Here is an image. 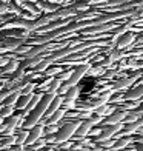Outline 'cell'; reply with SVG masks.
<instances>
[{"instance_id":"obj_1","label":"cell","mask_w":143,"mask_h":151,"mask_svg":"<svg viewBox=\"0 0 143 151\" xmlns=\"http://www.w3.org/2000/svg\"><path fill=\"white\" fill-rule=\"evenodd\" d=\"M56 97V94H51V93H46L45 96H42V99H40V102L37 104V106L32 109V111L26 116V119L23 120V128L25 129H31L37 125V123L42 120V117L45 116L48 106H49V104L52 102V99Z\"/></svg>"},{"instance_id":"obj_2","label":"cell","mask_w":143,"mask_h":151,"mask_svg":"<svg viewBox=\"0 0 143 151\" xmlns=\"http://www.w3.org/2000/svg\"><path fill=\"white\" fill-rule=\"evenodd\" d=\"M80 123H82V122L76 120V122H69V123H66V125H63V128H60L59 131H57L54 142L62 143V142H66L68 139H71V137H72L74 134H76L77 128L80 127Z\"/></svg>"},{"instance_id":"obj_3","label":"cell","mask_w":143,"mask_h":151,"mask_svg":"<svg viewBox=\"0 0 143 151\" xmlns=\"http://www.w3.org/2000/svg\"><path fill=\"white\" fill-rule=\"evenodd\" d=\"M99 122H102V117H100V116H97V114H95L94 117H89L88 120L82 122L80 127L77 128V131H76V136H77V137H85L88 133H89V129H91L94 125H97Z\"/></svg>"},{"instance_id":"obj_4","label":"cell","mask_w":143,"mask_h":151,"mask_svg":"<svg viewBox=\"0 0 143 151\" xmlns=\"http://www.w3.org/2000/svg\"><path fill=\"white\" fill-rule=\"evenodd\" d=\"M122 129V123H114V125H106L103 128V131H102L97 137H95V142H105V140H109L112 136H115L119 131Z\"/></svg>"},{"instance_id":"obj_5","label":"cell","mask_w":143,"mask_h":151,"mask_svg":"<svg viewBox=\"0 0 143 151\" xmlns=\"http://www.w3.org/2000/svg\"><path fill=\"white\" fill-rule=\"evenodd\" d=\"M88 70H91V63H83V65H80L77 70H74L72 71V74H71V77L68 79V82L66 83L69 85V86H74V85H77L79 82L82 80V77L86 74V71Z\"/></svg>"},{"instance_id":"obj_6","label":"cell","mask_w":143,"mask_h":151,"mask_svg":"<svg viewBox=\"0 0 143 151\" xmlns=\"http://www.w3.org/2000/svg\"><path fill=\"white\" fill-rule=\"evenodd\" d=\"M143 73V71H142ZM142 73H139V74H135V76H132V77H126V79H122V80H117L115 83L112 85V91H120V90H126L128 86H131L135 80H137L140 76H142Z\"/></svg>"},{"instance_id":"obj_7","label":"cell","mask_w":143,"mask_h":151,"mask_svg":"<svg viewBox=\"0 0 143 151\" xmlns=\"http://www.w3.org/2000/svg\"><path fill=\"white\" fill-rule=\"evenodd\" d=\"M42 134H43V125L42 123L31 128V131L28 133V137H26V140H25V145H32L34 142H37L40 137H42Z\"/></svg>"},{"instance_id":"obj_8","label":"cell","mask_w":143,"mask_h":151,"mask_svg":"<svg viewBox=\"0 0 143 151\" xmlns=\"http://www.w3.org/2000/svg\"><path fill=\"white\" fill-rule=\"evenodd\" d=\"M128 113L126 111H114L112 114H109L108 117H105V123L106 125H114V123H123V120L126 119Z\"/></svg>"},{"instance_id":"obj_9","label":"cell","mask_w":143,"mask_h":151,"mask_svg":"<svg viewBox=\"0 0 143 151\" xmlns=\"http://www.w3.org/2000/svg\"><path fill=\"white\" fill-rule=\"evenodd\" d=\"M135 40V34L134 32H131V31H128L126 34H123L122 37H119V40H117V48H120V50H123V48H126V46H129L132 42Z\"/></svg>"},{"instance_id":"obj_10","label":"cell","mask_w":143,"mask_h":151,"mask_svg":"<svg viewBox=\"0 0 143 151\" xmlns=\"http://www.w3.org/2000/svg\"><path fill=\"white\" fill-rule=\"evenodd\" d=\"M63 100H65V99H63V97H62V96H60V94H56V97L52 99V102L49 104V106H48L46 113H45V116H46V117H49V116H51L52 113H56L57 109H59L60 106H62Z\"/></svg>"},{"instance_id":"obj_11","label":"cell","mask_w":143,"mask_h":151,"mask_svg":"<svg viewBox=\"0 0 143 151\" xmlns=\"http://www.w3.org/2000/svg\"><path fill=\"white\" fill-rule=\"evenodd\" d=\"M126 100H137V99H143V83H140L139 86L132 88L131 91H128L125 96Z\"/></svg>"},{"instance_id":"obj_12","label":"cell","mask_w":143,"mask_h":151,"mask_svg":"<svg viewBox=\"0 0 143 151\" xmlns=\"http://www.w3.org/2000/svg\"><path fill=\"white\" fill-rule=\"evenodd\" d=\"M132 142V137H128V136H123V137H119L117 140H115L114 147L111 151H119V150H123L126 145H129V143Z\"/></svg>"},{"instance_id":"obj_13","label":"cell","mask_w":143,"mask_h":151,"mask_svg":"<svg viewBox=\"0 0 143 151\" xmlns=\"http://www.w3.org/2000/svg\"><path fill=\"white\" fill-rule=\"evenodd\" d=\"M65 113H66V109H65V108H59L56 113H52V114L49 116V117H48L46 123H48V125H54V123H57V122H59V120L65 116Z\"/></svg>"},{"instance_id":"obj_14","label":"cell","mask_w":143,"mask_h":151,"mask_svg":"<svg viewBox=\"0 0 143 151\" xmlns=\"http://www.w3.org/2000/svg\"><path fill=\"white\" fill-rule=\"evenodd\" d=\"M40 99H42V94H34L32 97H31V100H29V104L26 105V108H25L23 114H25V116H28V114H29V113L32 111V109L37 106V104L40 102Z\"/></svg>"},{"instance_id":"obj_15","label":"cell","mask_w":143,"mask_h":151,"mask_svg":"<svg viewBox=\"0 0 143 151\" xmlns=\"http://www.w3.org/2000/svg\"><path fill=\"white\" fill-rule=\"evenodd\" d=\"M62 79L60 77H56V79H52L51 80V83L49 86H48V93H51V94H57V91L60 90V86H62Z\"/></svg>"},{"instance_id":"obj_16","label":"cell","mask_w":143,"mask_h":151,"mask_svg":"<svg viewBox=\"0 0 143 151\" xmlns=\"http://www.w3.org/2000/svg\"><path fill=\"white\" fill-rule=\"evenodd\" d=\"M79 94H80V88H79L77 85H74V86H71L69 90H68V93H66V100L74 102V100L79 97Z\"/></svg>"},{"instance_id":"obj_17","label":"cell","mask_w":143,"mask_h":151,"mask_svg":"<svg viewBox=\"0 0 143 151\" xmlns=\"http://www.w3.org/2000/svg\"><path fill=\"white\" fill-rule=\"evenodd\" d=\"M31 97H32V94H29V96H20L19 100H17V104H16V106H17L19 109H25V108H26V105L29 104Z\"/></svg>"},{"instance_id":"obj_18","label":"cell","mask_w":143,"mask_h":151,"mask_svg":"<svg viewBox=\"0 0 143 151\" xmlns=\"http://www.w3.org/2000/svg\"><path fill=\"white\" fill-rule=\"evenodd\" d=\"M16 140H17V137L9 134V136L6 137V139H5L2 143H0V148H8V147H11V145H14V143H16Z\"/></svg>"},{"instance_id":"obj_19","label":"cell","mask_w":143,"mask_h":151,"mask_svg":"<svg viewBox=\"0 0 143 151\" xmlns=\"http://www.w3.org/2000/svg\"><path fill=\"white\" fill-rule=\"evenodd\" d=\"M14 91H17L16 88H5V90H0V104H2V102L8 97L9 94H12Z\"/></svg>"},{"instance_id":"obj_20","label":"cell","mask_w":143,"mask_h":151,"mask_svg":"<svg viewBox=\"0 0 143 151\" xmlns=\"http://www.w3.org/2000/svg\"><path fill=\"white\" fill-rule=\"evenodd\" d=\"M109 113H111V108H109V106H106V105H102V106H99L97 109H95V114L100 116V117H103V116L109 114Z\"/></svg>"},{"instance_id":"obj_21","label":"cell","mask_w":143,"mask_h":151,"mask_svg":"<svg viewBox=\"0 0 143 151\" xmlns=\"http://www.w3.org/2000/svg\"><path fill=\"white\" fill-rule=\"evenodd\" d=\"M12 111H14V106H6L3 105V108L0 109V116L5 119V117H9V116H12Z\"/></svg>"},{"instance_id":"obj_22","label":"cell","mask_w":143,"mask_h":151,"mask_svg":"<svg viewBox=\"0 0 143 151\" xmlns=\"http://www.w3.org/2000/svg\"><path fill=\"white\" fill-rule=\"evenodd\" d=\"M16 137H17L16 143H17V145H22V143H25L26 137H28V131H25V129H23V131H20V133H19Z\"/></svg>"},{"instance_id":"obj_23","label":"cell","mask_w":143,"mask_h":151,"mask_svg":"<svg viewBox=\"0 0 143 151\" xmlns=\"http://www.w3.org/2000/svg\"><path fill=\"white\" fill-rule=\"evenodd\" d=\"M34 86H36L34 83H26V86L22 88V91H20V93H22V96H29L32 93V90H34Z\"/></svg>"},{"instance_id":"obj_24","label":"cell","mask_w":143,"mask_h":151,"mask_svg":"<svg viewBox=\"0 0 143 151\" xmlns=\"http://www.w3.org/2000/svg\"><path fill=\"white\" fill-rule=\"evenodd\" d=\"M71 74H72V71H69V70H68V71H65V73H62V74H60L59 77L62 79V80H68V79L71 77Z\"/></svg>"},{"instance_id":"obj_25","label":"cell","mask_w":143,"mask_h":151,"mask_svg":"<svg viewBox=\"0 0 143 151\" xmlns=\"http://www.w3.org/2000/svg\"><path fill=\"white\" fill-rule=\"evenodd\" d=\"M135 151H143V143L137 142V147H135Z\"/></svg>"},{"instance_id":"obj_26","label":"cell","mask_w":143,"mask_h":151,"mask_svg":"<svg viewBox=\"0 0 143 151\" xmlns=\"http://www.w3.org/2000/svg\"><path fill=\"white\" fill-rule=\"evenodd\" d=\"M139 113H142V114H143V104L139 106Z\"/></svg>"},{"instance_id":"obj_27","label":"cell","mask_w":143,"mask_h":151,"mask_svg":"<svg viewBox=\"0 0 143 151\" xmlns=\"http://www.w3.org/2000/svg\"><path fill=\"white\" fill-rule=\"evenodd\" d=\"M2 123H3V117L0 116V127H2Z\"/></svg>"},{"instance_id":"obj_28","label":"cell","mask_w":143,"mask_h":151,"mask_svg":"<svg viewBox=\"0 0 143 151\" xmlns=\"http://www.w3.org/2000/svg\"><path fill=\"white\" fill-rule=\"evenodd\" d=\"M0 109H2V108H0Z\"/></svg>"}]
</instances>
